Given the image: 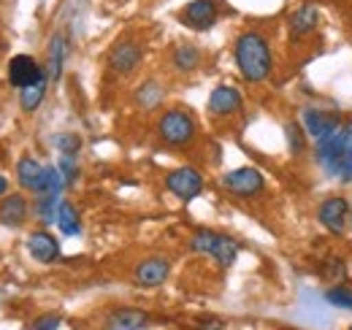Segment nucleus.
<instances>
[{
	"mask_svg": "<svg viewBox=\"0 0 352 330\" xmlns=\"http://www.w3.org/2000/svg\"><path fill=\"white\" fill-rule=\"evenodd\" d=\"M233 57H236V65H239V74L244 76V82L261 84L268 79L274 57H271V46L263 33H258V30L241 33L233 46Z\"/></svg>",
	"mask_w": 352,
	"mask_h": 330,
	"instance_id": "nucleus-1",
	"label": "nucleus"
},
{
	"mask_svg": "<svg viewBox=\"0 0 352 330\" xmlns=\"http://www.w3.org/2000/svg\"><path fill=\"white\" fill-rule=\"evenodd\" d=\"M317 163L325 168V173L352 182V122H342L328 138L317 141Z\"/></svg>",
	"mask_w": 352,
	"mask_h": 330,
	"instance_id": "nucleus-2",
	"label": "nucleus"
},
{
	"mask_svg": "<svg viewBox=\"0 0 352 330\" xmlns=\"http://www.w3.org/2000/svg\"><path fill=\"white\" fill-rule=\"evenodd\" d=\"M190 249L198 252V254H212L217 260V265L222 268H230L239 257V244L222 233H214V230H195L192 239H190Z\"/></svg>",
	"mask_w": 352,
	"mask_h": 330,
	"instance_id": "nucleus-3",
	"label": "nucleus"
},
{
	"mask_svg": "<svg viewBox=\"0 0 352 330\" xmlns=\"http://www.w3.org/2000/svg\"><path fill=\"white\" fill-rule=\"evenodd\" d=\"M157 135L168 146H187L195 138V120L184 109H171L160 117L157 122Z\"/></svg>",
	"mask_w": 352,
	"mask_h": 330,
	"instance_id": "nucleus-4",
	"label": "nucleus"
},
{
	"mask_svg": "<svg viewBox=\"0 0 352 330\" xmlns=\"http://www.w3.org/2000/svg\"><path fill=\"white\" fill-rule=\"evenodd\" d=\"M222 190H228L230 195L236 198H255L265 190V179L263 173L252 165H244V168H236V170H228L220 179Z\"/></svg>",
	"mask_w": 352,
	"mask_h": 330,
	"instance_id": "nucleus-5",
	"label": "nucleus"
},
{
	"mask_svg": "<svg viewBox=\"0 0 352 330\" xmlns=\"http://www.w3.org/2000/svg\"><path fill=\"white\" fill-rule=\"evenodd\" d=\"M350 204L342 198V195H333L328 201H322L317 208V222L331 233V236H342L344 228H347V219H350Z\"/></svg>",
	"mask_w": 352,
	"mask_h": 330,
	"instance_id": "nucleus-6",
	"label": "nucleus"
},
{
	"mask_svg": "<svg viewBox=\"0 0 352 330\" xmlns=\"http://www.w3.org/2000/svg\"><path fill=\"white\" fill-rule=\"evenodd\" d=\"M166 187L179 201H192L204 190V176L195 168H176L166 176Z\"/></svg>",
	"mask_w": 352,
	"mask_h": 330,
	"instance_id": "nucleus-7",
	"label": "nucleus"
},
{
	"mask_svg": "<svg viewBox=\"0 0 352 330\" xmlns=\"http://www.w3.org/2000/svg\"><path fill=\"white\" fill-rule=\"evenodd\" d=\"M179 19L190 30H209L217 22V0H190L182 8Z\"/></svg>",
	"mask_w": 352,
	"mask_h": 330,
	"instance_id": "nucleus-8",
	"label": "nucleus"
},
{
	"mask_svg": "<svg viewBox=\"0 0 352 330\" xmlns=\"http://www.w3.org/2000/svg\"><path fill=\"white\" fill-rule=\"evenodd\" d=\"M44 76H46L44 68L30 54H16L8 63V82H11V87H16V89H25L30 84L41 82Z\"/></svg>",
	"mask_w": 352,
	"mask_h": 330,
	"instance_id": "nucleus-9",
	"label": "nucleus"
},
{
	"mask_svg": "<svg viewBox=\"0 0 352 330\" xmlns=\"http://www.w3.org/2000/svg\"><path fill=\"white\" fill-rule=\"evenodd\" d=\"M301 122H304V130H307L309 138L322 141V138H328L333 130H339L342 120H339V114L325 111V109H304Z\"/></svg>",
	"mask_w": 352,
	"mask_h": 330,
	"instance_id": "nucleus-10",
	"label": "nucleus"
},
{
	"mask_svg": "<svg viewBox=\"0 0 352 330\" xmlns=\"http://www.w3.org/2000/svg\"><path fill=\"white\" fill-rule=\"evenodd\" d=\"M141 57H144V52L135 41H120L109 52V68L120 76H128L141 65Z\"/></svg>",
	"mask_w": 352,
	"mask_h": 330,
	"instance_id": "nucleus-11",
	"label": "nucleus"
},
{
	"mask_svg": "<svg viewBox=\"0 0 352 330\" xmlns=\"http://www.w3.org/2000/svg\"><path fill=\"white\" fill-rule=\"evenodd\" d=\"M171 274V263L166 257H146L135 265L133 279L138 287H160Z\"/></svg>",
	"mask_w": 352,
	"mask_h": 330,
	"instance_id": "nucleus-12",
	"label": "nucleus"
},
{
	"mask_svg": "<svg viewBox=\"0 0 352 330\" xmlns=\"http://www.w3.org/2000/svg\"><path fill=\"white\" fill-rule=\"evenodd\" d=\"M241 111V92L236 87L220 84L209 95V114L212 117H233Z\"/></svg>",
	"mask_w": 352,
	"mask_h": 330,
	"instance_id": "nucleus-13",
	"label": "nucleus"
},
{
	"mask_svg": "<svg viewBox=\"0 0 352 330\" xmlns=\"http://www.w3.org/2000/svg\"><path fill=\"white\" fill-rule=\"evenodd\" d=\"M317 25H320V8H317V6H311V3L298 6V8L290 14V22H287V28H290V36H293V38L311 36V33L317 30Z\"/></svg>",
	"mask_w": 352,
	"mask_h": 330,
	"instance_id": "nucleus-14",
	"label": "nucleus"
},
{
	"mask_svg": "<svg viewBox=\"0 0 352 330\" xmlns=\"http://www.w3.org/2000/svg\"><path fill=\"white\" fill-rule=\"evenodd\" d=\"M28 252L38 263H54L60 257V241L46 230H36L28 236Z\"/></svg>",
	"mask_w": 352,
	"mask_h": 330,
	"instance_id": "nucleus-15",
	"label": "nucleus"
},
{
	"mask_svg": "<svg viewBox=\"0 0 352 330\" xmlns=\"http://www.w3.org/2000/svg\"><path fill=\"white\" fill-rule=\"evenodd\" d=\"M28 214H30V206L25 195H6L0 201V225L6 228H22L28 222Z\"/></svg>",
	"mask_w": 352,
	"mask_h": 330,
	"instance_id": "nucleus-16",
	"label": "nucleus"
},
{
	"mask_svg": "<svg viewBox=\"0 0 352 330\" xmlns=\"http://www.w3.org/2000/svg\"><path fill=\"white\" fill-rule=\"evenodd\" d=\"M146 325H149V314L138 309H117L106 320L109 330H144Z\"/></svg>",
	"mask_w": 352,
	"mask_h": 330,
	"instance_id": "nucleus-17",
	"label": "nucleus"
},
{
	"mask_svg": "<svg viewBox=\"0 0 352 330\" xmlns=\"http://www.w3.org/2000/svg\"><path fill=\"white\" fill-rule=\"evenodd\" d=\"M44 168L38 160H33V157H22L19 163H16V179H19V184H22V190H30L33 195L41 190V179H44Z\"/></svg>",
	"mask_w": 352,
	"mask_h": 330,
	"instance_id": "nucleus-18",
	"label": "nucleus"
},
{
	"mask_svg": "<svg viewBox=\"0 0 352 330\" xmlns=\"http://www.w3.org/2000/svg\"><path fill=\"white\" fill-rule=\"evenodd\" d=\"M65 52H68V46H65V36H63V33L52 36V41H49V63H46V76H49L52 82H57V79L63 76Z\"/></svg>",
	"mask_w": 352,
	"mask_h": 330,
	"instance_id": "nucleus-19",
	"label": "nucleus"
},
{
	"mask_svg": "<svg viewBox=\"0 0 352 330\" xmlns=\"http://www.w3.org/2000/svg\"><path fill=\"white\" fill-rule=\"evenodd\" d=\"M171 63H174L176 71L190 74V71H195L201 65V49L192 46V43H179L174 49V54H171Z\"/></svg>",
	"mask_w": 352,
	"mask_h": 330,
	"instance_id": "nucleus-20",
	"label": "nucleus"
},
{
	"mask_svg": "<svg viewBox=\"0 0 352 330\" xmlns=\"http://www.w3.org/2000/svg\"><path fill=\"white\" fill-rule=\"evenodd\" d=\"M57 228L65 236H79L82 233V222H79V211L71 206L68 201H63L57 208Z\"/></svg>",
	"mask_w": 352,
	"mask_h": 330,
	"instance_id": "nucleus-21",
	"label": "nucleus"
},
{
	"mask_svg": "<svg viewBox=\"0 0 352 330\" xmlns=\"http://www.w3.org/2000/svg\"><path fill=\"white\" fill-rule=\"evenodd\" d=\"M46 79H49V76H44L41 82L30 84V87H25V89H19V106H22L28 114L41 106V100H44V95H46Z\"/></svg>",
	"mask_w": 352,
	"mask_h": 330,
	"instance_id": "nucleus-22",
	"label": "nucleus"
},
{
	"mask_svg": "<svg viewBox=\"0 0 352 330\" xmlns=\"http://www.w3.org/2000/svg\"><path fill=\"white\" fill-rule=\"evenodd\" d=\"M160 100H163V89H160V84L157 82H144L141 87H138V92H135V103H138L144 111L157 109Z\"/></svg>",
	"mask_w": 352,
	"mask_h": 330,
	"instance_id": "nucleus-23",
	"label": "nucleus"
},
{
	"mask_svg": "<svg viewBox=\"0 0 352 330\" xmlns=\"http://www.w3.org/2000/svg\"><path fill=\"white\" fill-rule=\"evenodd\" d=\"M63 187H65V179H63L60 168L57 165H46L44 179H41V190L36 192V198H41V195H60Z\"/></svg>",
	"mask_w": 352,
	"mask_h": 330,
	"instance_id": "nucleus-24",
	"label": "nucleus"
},
{
	"mask_svg": "<svg viewBox=\"0 0 352 330\" xmlns=\"http://www.w3.org/2000/svg\"><path fill=\"white\" fill-rule=\"evenodd\" d=\"M57 198L60 195H41L38 201H36V214H38V219L44 222V225H52V222H57Z\"/></svg>",
	"mask_w": 352,
	"mask_h": 330,
	"instance_id": "nucleus-25",
	"label": "nucleus"
},
{
	"mask_svg": "<svg viewBox=\"0 0 352 330\" xmlns=\"http://www.w3.org/2000/svg\"><path fill=\"white\" fill-rule=\"evenodd\" d=\"M285 135H287V146L293 155H304L307 149V130H301V124L287 122L285 124Z\"/></svg>",
	"mask_w": 352,
	"mask_h": 330,
	"instance_id": "nucleus-26",
	"label": "nucleus"
},
{
	"mask_svg": "<svg viewBox=\"0 0 352 330\" xmlns=\"http://www.w3.org/2000/svg\"><path fill=\"white\" fill-rule=\"evenodd\" d=\"M52 146L63 155H76L82 149V138L74 133H57V135H52Z\"/></svg>",
	"mask_w": 352,
	"mask_h": 330,
	"instance_id": "nucleus-27",
	"label": "nucleus"
},
{
	"mask_svg": "<svg viewBox=\"0 0 352 330\" xmlns=\"http://www.w3.org/2000/svg\"><path fill=\"white\" fill-rule=\"evenodd\" d=\"M325 300L336 309H352V287L347 285H333V287L325 292Z\"/></svg>",
	"mask_w": 352,
	"mask_h": 330,
	"instance_id": "nucleus-28",
	"label": "nucleus"
},
{
	"mask_svg": "<svg viewBox=\"0 0 352 330\" xmlns=\"http://www.w3.org/2000/svg\"><path fill=\"white\" fill-rule=\"evenodd\" d=\"M57 168H60L63 179H65V184H74V182L79 179V168H76V163H74V155H63L60 163H57Z\"/></svg>",
	"mask_w": 352,
	"mask_h": 330,
	"instance_id": "nucleus-29",
	"label": "nucleus"
},
{
	"mask_svg": "<svg viewBox=\"0 0 352 330\" xmlns=\"http://www.w3.org/2000/svg\"><path fill=\"white\" fill-rule=\"evenodd\" d=\"M60 325H63L60 314H44V317L33 320V325H30V330H57Z\"/></svg>",
	"mask_w": 352,
	"mask_h": 330,
	"instance_id": "nucleus-30",
	"label": "nucleus"
},
{
	"mask_svg": "<svg viewBox=\"0 0 352 330\" xmlns=\"http://www.w3.org/2000/svg\"><path fill=\"white\" fill-rule=\"evenodd\" d=\"M198 328H201V330H222V322H220V320H204Z\"/></svg>",
	"mask_w": 352,
	"mask_h": 330,
	"instance_id": "nucleus-31",
	"label": "nucleus"
},
{
	"mask_svg": "<svg viewBox=\"0 0 352 330\" xmlns=\"http://www.w3.org/2000/svg\"><path fill=\"white\" fill-rule=\"evenodd\" d=\"M3 195H8V179L6 176H0V198Z\"/></svg>",
	"mask_w": 352,
	"mask_h": 330,
	"instance_id": "nucleus-32",
	"label": "nucleus"
},
{
	"mask_svg": "<svg viewBox=\"0 0 352 330\" xmlns=\"http://www.w3.org/2000/svg\"><path fill=\"white\" fill-rule=\"evenodd\" d=\"M350 222H352V214H350Z\"/></svg>",
	"mask_w": 352,
	"mask_h": 330,
	"instance_id": "nucleus-33",
	"label": "nucleus"
},
{
	"mask_svg": "<svg viewBox=\"0 0 352 330\" xmlns=\"http://www.w3.org/2000/svg\"><path fill=\"white\" fill-rule=\"evenodd\" d=\"M350 330H352V328H350Z\"/></svg>",
	"mask_w": 352,
	"mask_h": 330,
	"instance_id": "nucleus-34",
	"label": "nucleus"
}]
</instances>
